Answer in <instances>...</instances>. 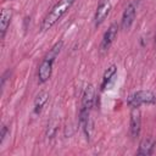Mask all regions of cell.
<instances>
[{
	"label": "cell",
	"instance_id": "9a60e30c",
	"mask_svg": "<svg viewBox=\"0 0 156 156\" xmlns=\"http://www.w3.org/2000/svg\"><path fill=\"white\" fill-rule=\"evenodd\" d=\"M6 133H7V127L4 124V126L1 127V133H0V143H2V141H4Z\"/></svg>",
	"mask_w": 156,
	"mask_h": 156
},
{
	"label": "cell",
	"instance_id": "2e32d148",
	"mask_svg": "<svg viewBox=\"0 0 156 156\" xmlns=\"http://www.w3.org/2000/svg\"><path fill=\"white\" fill-rule=\"evenodd\" d=\"M155 43H156V34H155Z\"/></svg>",
	"mask_w": 156,
	"mask_h": 156
},
{
	"label": "cell",
	"instance_id": "30bf717a",
	"mask_svg": "<svg viewBox=\"0 0 156 156\" xmlns=\"http://www.w3.org/2000/svg\"><path fill=\"white\" fill-rule=\"evenodd\" d=\"M156 146V140L151 136L144 138L140 144H139V150H138V155H144V156H149L154 152V149Z\"/></svg>",
	"mask_w": 156,
	"mask_h": 156
},
{
	"label": "cell",
	"instance_id": "52a82bcc",
	"mask_svg": "<svg viewBox=\"0 0 156 156\" xmlns=\"http://www.w3.org/2000/svg\"><path fill=\"white\" fill-rule=\"evenodd\" d=\"M141 128V116H140V110L138 107H132L130 111V123H129V130L132 138L139 136Z\"/></svg>",
	"mask_w": 156,
	"mask_h": 156
},
{
	"label": "cell",
	"instance_id": "7c38bea8",
	"mask_svg": "<svg viewBox=\"0 0 156 156\" xmlns=\"http://www.w3.org/2000/svg\"><path fill=\"white\" fill-rule=\"evenodd\" d=\"M48 99H49V93L48 91H40L37 96H35V99H34V113H40V111L43 110V107H44V105L46 104V101H48Z\"/></svg>",
	"mask_w": 156,
	"mask_h": 156
},
{
	"label": "cell",
	"instance_id": "6da1fadb",
	"mask_svg": "<svg viewBox=\"0 0 156 156\" xmlns=\"http://www.w3.org/2000/svg\"><path fill=\"white\" fill-rule=\"evenodd\" d=\"M62 45H63V43L61 40L57 41L49 50V52L45 55L44 60L41 61L39 68H38V80H39V83H45L50 78L51 72H52V66H54L55 58L58 56V54H60V51L62 49Z\"/></svg>",
	"mask_w": 156,
	"mask_h": 156
},
{
	"label": "cell",
	"instance_id": "7a4b0ae2",
	"mask_svg": "<svg viewBox=\"0 0 156 156\" xmlns=\"http://www.w3.org/2000/svg\"><path fill=\"white\" fill-rule=\"evenodd\" d=\"M76 0H58L52 7L51 10L48 12V15L44 17L43 22H41V30H48L50 29L69 9L71 6L74 4Z\"/></svg>",
	"mask_w": 156,
	"mask_h": 156
},
{
	"label": "cell",
	"instance_id": "3957f363",
	"mask_svg": "<svg viewBox=\"0 0 156 156\" xmlns=\"http://www.w3.org/2000/svg\"><path fill=\"white\" fill-rule=\"evenodd\" d=\"M156 102V95L150 90H139L129 95L127 99V104L130 107H139L144 104H155Z\"/></svg>",
	"mask_w": 156,
	"mask_h": 156
},
{
	"label": "cell",
	"instance_id": "277c9868",
	"mask_svg": "<svg viewBox=\"0 0 156 156\" xmlns=\"http://www.w3.org/2000/svg\"><path fill=\"white\" fill-rule=\"evenodd\" d=\"M117 34H118V24H117V23L110 24V27H108L107 30L105 32V34H104V37H102V40H101V44H100V50H101V52L107 51V50L110 49V46L112 45V43H113L115 39L117 38Z\"/></svg>",
	"mask_w": 156,
	"mask_h": 156
},
{
	"label": "cell",
	"instance_id": "5bb4252c",
	"mask_svg": "<svg viewBox=\"0 0 156 156\" xmlns=\"http://www.w3.org/2000/svg\"><path fill=\"white\" fill-rule=\"evenodd\" d=\"M56 130H57V123H56L55 121L50 122L49 126H48V130H46V135H48V138H52V136L55 135Z\"/></svg>",
	"mask_w": 156,
	"mask_h": 156
},
{
	"label": "cell",
	"instance_id": "ba28073f",
	"mask_svg": "<svg viewBox=\"0 0 156 156\" xmlns=\"http://www.w3.org/2000/svg\"><path fill=\"white\" fill-rule=\"evenodd\" d=\"M135 13H136V9H135V5L132 2L126 7V10L122 15V20H121V28L122 29L127 30V29L130 28V26L134 22Z\"/></svg>",
	"mask_w": 156,
	"mask_h": 156
},
{
	"label": "cell",
	"instance_id": "8992f818",
	"mask_svg": "<svg viewBox=\"0 0 156 156\" xmlns=\"http://www.w3.org/2000/svg\"><path fill=\"white\" fill-rule=\"evenodd\" d=\"M79 124L82 127V130L84 132V135L87 140L90 139L91 132H93V121L90 118V111L85 108H80L79 112Z\"/></svg>",
	"mask_w": 156,
	"mask_h": 156
},
{
	"label": "cell",
	"instance_id": "8fae6325",
	"mask_svg": "<svg viewBox=\"0 0 156 156\" xmlns=\"http://www.w3.org/2000/svg\"><path fill=\"white\" fill-rule=\"evenodd\" d=\"M12 17V12L9 9H2L1 10V15H0V30H1V38L5 37V33L7 30V27L10 24Z\"/></svg>",
	"mask_w": 156,
	"mask_h": 156
},
{
	"label": "cell",
	"instance_id": "9c48e42d",
	"mask_svg": "<svg viewBox=\"0 0 156 156\" xmlns=\"http://www.w3.org/2000/svg\"><path fill=\"white\" fill-rule=\"evenodd\" d=\"M95 101V88L91 84H88L84 89L83 98H82V108L85 110H91L93 105Z\"/></svg>",
	"mask_w": 156,
	"mask_h": 156
},
{
	"label": "cell",
	"instance_id": "4fadbf2b",
	"mask_svg": "<svg viewBox=\"0 0 156 156\" xmlns=\"http://www.w3.org/2000/svg\"><path fill=\"white\" fill-rule=\"evenodd\" d=\"M116 71H117V67H116L115 65H111V66L105 71L104 77H102V83H101V88H102V89H105V88L108 85V83L111 82L112 77L116 74Z\"/></svg>",
	"mask_w": 156,
	"mask_h": 156
},
{
	"label": "cell",
	"instance_id": "5b68a950",
	"mask_svg": "<svg viewBox=\"0 0 156 156\" xmlns=\"http://www.w3.org/2000/svg\"><path fill=\"white\" fill-rule=\"evenodd\" d=\"M111 0H100L99 1V5L96 7V11H95V17H94V22H95V26H100L105 20L106 17L108 16L110 11H111Z\"/></svg>",
	"mask_w": 156,
	"mask_h": 156
}]
</instances>
